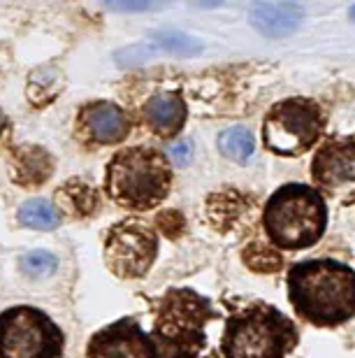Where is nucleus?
<instances>
[{
	"mask_svg": "<svg viewBox=\"0 0 355 358\" xmlns=\"http://www.w3.org/2000/svg\"><path fill=\"white\" fill-rule=\"evenodd\" d=\"M142 119L160 138H174L186 121V103L179 93H153L144 103Z\"/></svg>",
	"mask_w": 355,
	"mask_h": 358,
	"instance_id": "nucleus-13",
	"label": "nucleus"
},
{
	"mask_svg": "<svg viewBox=\"0 0 355 358\" xmlns=\"http://www.w3.org/2000/svg\"><path fill=\"white\" fill-rule=\"evenodd\" d=\"M311 175L330 198L355 203V135L328 140L311 163Z\"/></svg>",
	"mask_w": 355,
	"mask_h": 358,
	"instance_id": "nucleus-8",
	"label": "nucleus"
},
{
	"mask_svg": "<svg viewBox=\"0 0 355 358\" xmlns=\"http://www.w3.org/2000/svg\"><path fill=\"white\" fill-rule=\"evenodd\" d=\"M156 49L149 47V45H135V47H128V49H121L116 52V63L119 66H139L144 63L149 56H153Z\"/></svg>",
	"mask_w": 355,
	"mask_h": 358,
	"instance_id": "nucleus-21",
	"label": "nucleus"
},
{
	"mask_svg": "<svg viewBox=\"0 0 355 358\" xmlns=\"http://www.w3.org/2000/svg\"><path fill=\"white\" fill-rule=\"evenodd\" d=\"M107 7L109 10H119V12H144V10H156L158 5H151V3H112Z\"/></svg>",
	"mask_w": 355,
	"mask_h": 358,
	"instance_id": "nucleus-23",
	"label": "nucleus"
},
{
	"mask_svg": "<svg viewBox=\"0 0 355 358\" xmlns=\"http://www.w3.org/2000/svg\"><path fill=\"white\" fill-rule=\"evenodd\" d=\"M323 133V112L309 98H288L267 112L262 142L272 154L300 156L316 145Z\"/></svg>",
	"mask_w": 355,
	"mask_h": 358,
	"instance_id": "nucleus-5",
	"label": "nucleus"
},
{
	"mask_svg": "<svg viewBox=\"0 0 355 358\" xmlns=\"http://www.w3.org/2000/svg\"><path fill=\"white\" fill-rule=\"evenodd\" d=\"M169 156H172V161L176 166H188L190 159H193V142L190 140L176 142V145H172V149H169Z\"/></svg>",
	"mask_w": 355,
	"mask_h": 358,
	"instance_id": "nucleus-22",
	"label": "nucleus"
},
{
	"mask_svg": "<svg viewBox=\"0 0 355 358\" xmlns=\"http://www.w3.org/2000/svg\"><path fill=\"white\" fill-rule=\"evenodd\" d=\"M56 80H59V73H54L52 68H40L31 73V80H28V98H31V103L45 105L47 100H52L56 96Z\"/></svg>",
	"mask_w": 355,
	"mask_h": 358,
	"instance_id": "nucleus-18",
	"label": "nucleus"
},
{
	"mask_svg": "<svg viewBox=\"0 0 355 358\" xmlns=\"http://www.w3.org/2000/svg\"><path fill=\"white\" fill-rule=\"evenodd\" d=\"M68 198V210H73L77 214H89L93 210V205L98 203L93 189L84 184H66L63 189L59 191V200Z\"/></svg>",
	"mask_w": 355,
	"mask_h": 358,
	"instance_id": "nucleus-20",
	"label": "nucleus"
},
{
	"mask_svg": "<svg viewBox=\"0 0 355 358\" xmlns=\"http://www.w3.org/2000/svg\"><path fill=\"white\" fill-rule=\"evenodd\" d=\"M295 342L293 321L269 305H255L228 319L221 352L225 358H283Z\"/></svg>",
	"mask_w": 355,
	"mask_h": 358,
	"instance_id": "nucleus-4",
	"label": "nucleus"
},
{
	"mask_svg": "<svg viewBox=\"0 0 355 358\" xmlns=\"http://www.w3.org/2000/svg\"><path fill=\"white\" fill-rule=\"evenodd\" d=\"M89 358H158V349L137 321L121 319L93 335Z\"/></svg>",
	"mask_w": 355,
	"mask_h": 358,
	"instance_id": "nucleus-10",
	"label": "nucleus"
},
{
	"mask_svg": "<svg viewBox=\"0 0 355 358\" xmlns=\"http://www.w3.org/2000/svg\"><path fill=\"white\" fill-rule=\"evenodd\" d=\"M262 226L269 242L279 249L314 247L328 226V205L314 186L283 184L269 196Z\"/></svg>",
	"mask_w": 355,
	"mask_h": 358,
	"instance_id": "nucleus-2",
	"label": "nucleus"
},
{
	"mask_svg": "<svg viewBox=\"0 0 355 358\" xmlns=\"http://www.w3.org/2000/svg\"><path fill=\"white\" fill-rule=\"evenodd\" d=\"M218 149H221V154L225 159H230L235 163H246L255 152L253 133L244 126L228 128V131H223L221 138H218Z\"/></svg>",
	"mask_w": 355,
	"mask_h": 358,
	"instance_id": "nucleus-15",
	"label": "nucleus"
},
{
	"mask_svg": "<svg viewBox=\"0 0 355 358\" xmlns=\"http://www.w3.org/2000/svg\"><path fill=\"white\" fill-rule=\"evenodd\" d=\"M63 333L35 307H12L0 314V358H61Z\"/></svg>",
	"mask_w": 355,
	"mask_h": 358,
	"instance_id": "nucleus-6",
	"label": "nucleus"
},
{
	"mask_svg": "<svg viewBox=\"0 0 355 358\" xmlns=\"http://www.w3.org/2000/svg\"><path fill=\"white\" fill-rule=\"evenodd\" d=\"M288 296L309 324L339 326L355 317V272L332 259L295 263L288 272Z\"/></svg>",
	"mask_w": 355,
	"mask_h": 358,
	"instance_id": "nucleus-1",
	"label": "nucleus"
},
{
	"mask_svg": "<svg viewBox=\"0 0 355 358\" xmlns=\"http://www.w3.org/2000/svg\"><path fill=\"white\" fill-rule=\"evenodd\" d=\"M304 10L295 3H255L248 10V21L265 38H286L302 24Z\"/></svg>",
	"mask_w": 355,
	"mask_h": 358,
	"instance_id": "nucleus-12",
	"label": "nucleus"
},
{
	"mask_svg": "<svg viewBox=\"0 0 355 358\" xmlns=\"http://www.w3.org/2000/svg\"><path fill=\"white\" fill-rule=\"evenodd\" d=\"M3 126H5V114H3V110H0V131H3Z\"/></svg>",
	"mask_w": 355,
	"mask_h": 358,
	"instance_id": "nucleus-24",
	"label": "nucleus"
},
{
	"mask_svg": "<svg viewBox=\"0 0 355 358\" xmlns=\"http://www.w3.org/2000/svg\"><path fill=\"white\" fill-rule=\"evenodd\" d=\"M19 221L28 228H35V231H54V228L61 226V214L52 203L35 198L21 205Z\"/></svg>",
	"mask_w": 355,
	"mask_h": 358,
	"instance_id": "nucleus-16",
	"label": "nucleus"
},
{
	"mask_svg": "<svg viewBox=\"0 0 355 358\" xmlns=\"http://www.w3.org/2000/svg\"><path fill=\"white\" fill-rule=\"evenodd\" d=\"M153 42L158 45V49H163V52L179 54V56H193L197 52H202V42H197L195 38H190V35L179 33V31L153 33Z\"/></svg>",
	"mask_w": 355,
	"mask_h": 358,
	"instance_id": "nucleus-17",
	"label": "nucleus"
},
{
	"mask_svg": "<svg viewBox=\"0 0 355 358\" xmlns=\"http://www.w3.org/2000/svg\"><path fill=\"white\" fill-rule=\"evenodd\" d=\"M351 17H353V19H355V5H353V7H351Z\"/></svg>",
	"mask_w": 355,
	"mask_h": 358,
	"instance_id": "nucleus-25",
	"label": "nucleus"
},
{
	"mask_svg": "<svg viewBox=\"0 0 355 358\" xmlns=\"http://www.w3.org/2000/svg\"><path fill=\"white\" fill-rule=\"evenodd\" d=\"M54 173V159L42 147H24L14 156V179L26 186L42 184Z\"/></svg>",
	"mask_w": 355,
	"mask_h": 358,
	"instance_id": "nucleus-14",
	"label": "nucleus"
},
{
	"mask_svg": "<svg viewBox=\"0 0 355 358\" xmlns=\"http://www.w3.org/2000/svg\"><path fill=\"white\" fill-rule=\"evenodd\" d=\"M80 126L98 145H114L128 135L126 112L114 103H105V100L84 107L80 114Z\"/></svg>",
	"mask_w": 355,
	"mask_h": 358,
	"instance_id": "nucleus-11",
	"label": "nucleus"
},
{
	"mask_svg": "<svg viewBox=\"0 0 355 358\" xmlns=\"http://www.w3.org/2000/svg\"><path fill=\"white\" fill-rule=\"evenodd\" d=\"M209 314L207 300L197 298L190 291H172L165 300L158 321V338H165L176 349L193 352L197 342H202V321Z\"/></svg>",
	"mask_w": 355,
	"mask_h": 358,
	"instance_id": "nucleus-9",
	"label": "nucleus"
},
{
	"mask_svg": "<svg viewBox=\"0 0 355 358\" xmlns=\"http://www.w3.org/2000/svg\"><path fill=\"white\" fill-rule=\"evenodd\" d=\"M172 173L165 154L151 147H133L119 152L107 166L105 186L112 200L133 210H151L169 191Z\"/></svg>",
	"mask_w": 355,
	"mask_h": 358,
	"instance_id": "nucleus-3",
	"label": "nucleus"
},
{
	"mask_svg": "<svg viewBox=\"0 0 355 358\" xmlns=\"http://www.w3.org/2000/svg\"><path fill=\"white\" fill-rule=\"evenodd\" d=\"M156 254H158V238L139 221H121L105 240V261L114 275L123 279L146 275L156 261Z\"/></svg>",
	"mask_w": 355,
	"mask_h": 358,
	"instance_id": "nucleus-7",
	"label": "nucleus"
},
{
	"mask_svg": "<svg viewBox=\"0 0 355 358\" xmlns=\"http://www.w3.org/2000/svg\"><path fill=\"white\" fill-rule=\"evenodd\" d=\"M19 268L28 277H49V275H54L56 268H59V259L49 252L35 249V252H28L21 256Z\"/></svg>",
	"mask_w": 355,
	"mask_h": 358,
	"instance_id": "nucleus-19",
	"label": "nucleus"
}]
</instances>
